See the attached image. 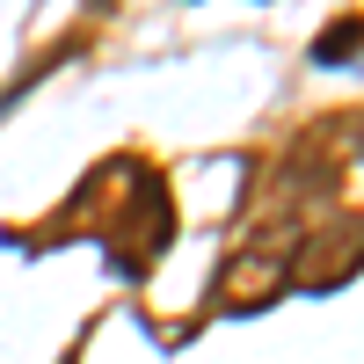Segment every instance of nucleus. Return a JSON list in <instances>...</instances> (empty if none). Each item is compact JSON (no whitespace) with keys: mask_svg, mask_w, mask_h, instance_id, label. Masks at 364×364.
<instances>
[{"mask_svg":"<svg viewBox=\"0 0 364 364\" xmlns=\"http://www.w3.org/2000/svg\"><path fill=\"white\" fill-rule=\"evenodd\" d=\"M343 124H350V146H357V154H364V117H343Z\"/></svg>","mask_w":364,"mask_h":364,"instance_id":"obj_4","label":"nucleus"},{"mask_svg":"<svg viewBox=\"0 0 364 364\" xmlns=\"http://www.w3.org/2000/svg\"><path fill=\"white\" fill-rule=\"evenodd\" d=\"M357 262H364V226H336V233H321V240H299L291 277L306 284V291H336V284L357 277Z\"/></svg>","mask_w":364,"mask_h":364,"instance_id":"obj_2","label":"nucleus"},{"mask_svg":"<svg viewBox=\"0 0 364 364\" xmlns=\"http://www.w3.org/2000/svg\"><path fill=\"white\" fill-rule=\"evenodd\" d=\"M350 44H364V15H343L336 29H328V37H314V66H336Z\"/></svg>","mask_w":364,"mask_h":364,"instance_id":"obj_3","label":"nucleus"},{"mask_svg":"<svg viewBox=\"0 0 364 364\" xmlns=\"http://www.w3.org/2000/svg\"><path fill=\"white\" fill-rule=\"evenodd\" d=\"M291 262H299V226H255L240 248L226 255V269H219V299L233 314H248V306H269L284 284H291Z\"/></svg>","mask_w":364,"mask_h":364,"instance_id":"obj_1","label":"nucleus"}]
</instances>
